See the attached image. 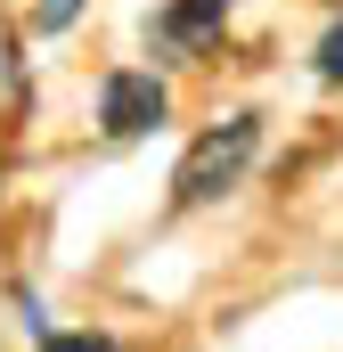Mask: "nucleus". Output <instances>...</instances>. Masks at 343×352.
<instances>
[{"mask_svg":"<svg viewBox=\"0 0 343 352\" xmlns=\"http://www.w3.org/2000/svg\"><path fill=\"white\" fill-rule=\"evenodd\" d=\"M74 8H82V0H41V33H58V25H74Z\"/></svg>","mask_w":343,"mask_h":352,"instance_id":"423d86ee","label":"nucleus"},{"mask_svg":"<svg viewBox=\"0 0 343 352\" xmlns=\"http://www.w3.org/2000/svg\"><path fill=\"white\" fill-rule=\"evenodd\" d=\"M254 148H261V123H254V115H229L221 131H204V140L180 156V173H172V197H180V205H213L221 188H237V180H246Z\"/></svg>","mask_w":343,"mask_h":352,"instance_id":"f257e3e1","label":"nucleus"},{"mask_svg":"<svg viewBox=\"0 0 343 352\" xmlns=\"http://www.w3.org/2000/svg\"><path fill=\"white\" fill-rule=\"evenodd\" d=\"M172 115V90L156 82V74H106V90H98V123H106V140H139V131H156Z\"/></svg>","mask_w":343,"mask_h":352,"instance_id":"f03ea898","label":"nucleus"},{"mask_svg":"<svg viewBox=\"0 0 343 352\" xmlns=\"http://www.w3.org/2000/svg\"><path fill=\"white\" fill-rule=\"evenodd\" d=\"M319 74L343 82V25H327V41H319Z\"/></svg>","mask_w":343,"mask_h":352,"instance_id":"20e7f679","label":"nucleus"},{"mask_svg":"<svg viewBox=\"0 0 343 352\" xmlns=\"http://www.w3.org/2000/svg\"><path fill=\"white\" fill-rule=\"evenodd\" d=\"M221 16H229V0H172L156 33H164L172 50H196V41H213V33H221Z\"/></svg>","mask_w":343,"mask_h":352,"instance_id":"7ed1b4c3","label":"nucleus"},{"mask_svg":"<svg viewBox=\"0 0 343 352\" xmlns=\"http://www.w3.org/2000/svg\"><path fill=\"white\" fill-rule=\"evenodd\" d=\"M41 352H115L106 336H41Z\"/></svg>","mask_w":343,"mask_h":352,"instance_id":"39448f33","label":"nucleus"}]
</instances>
